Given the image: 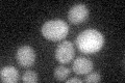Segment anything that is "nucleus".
Here are the masks:
<instances>
[{"instance_id":"obj_9","label":"nucleus","mask_w":125,"mask_h":83,"mask_svg":"<svg viewBox=\"0 0 125 83\" xmlns=\"http://www.w3.org/2000/svg\"><path fill=\"white\" fill-rule=\"evenodd\" d=\"M38 80H39V76L33 71H26L22 76V81L25 83H34L38 82Z\"/></svg>"},{"instance_id":"obj_4","label":"nucleus","mask_w":125,"mask_h":83,"mask_svg":"<svg viewBox=\"0 0 125 83\" xmlns=\"http://www.w3.org/2000/svg\"><path fill=\"white\" fill-rule=\"evenodd\" d=\"M16 59L19 65L24 69H28L36 61V52L30 46H22L17 50Z\"/></svg>"},{"instance_id":"obj_10","label":"nucleus","mask_w":125,"mask_h":83,"mask_svg":"<svg viewBox=\"0 0 125 83\" xmlns=\"http://www.w3.org/2000/svg\"><path fill=\"white\" fill-rule=\"evenodd\" d=\"M100 74L98 72H91L87 74V76L84 78V82L91 83V82H99L100 81Z\"/></svg>"},{"instance_id":"obj_11","label":"nucleus","mask_w":125,"mask_h":83,"mask_svg":"<svg viewBox=\"0 0 125 83\" xmlns=\"http://www.w3.org/2000/svg\"><path fill=\"white\" fill-rule=\"evenodd\" d=\"M74 82L81 83V82H83V80L79 79V78H71V79H69V80H67V83H74Z\"/></svg>"},{"instance_id":"obj_8","label":"nucleus","mask_w":125,"mask_h":83,"mask_svg":"<svg viewBox=\"0 0 125 83\" xmlns=\"http://www.w3.org/2000/svg\"><path fill=\"white\" fill-rule=\"evenodd\" d=\"M70 72H71L70 69L66 68V66H64V65H58L54 69L53 76L57 81H64L70 75Z\"/></svg>"},{"instance_id":"obj_1","label":"nucleus","mask_w":125,"mask_h":83,"mask_svg":"<svg viewBox=\"0 0 125 83\" xmlns=\"http://www.w3.org/2000/svg\"><path fill=\"white\" fill-rule=\"evenodd\" d=\"M76 47L84 54L96 53L104 45V37L96 29H87L78 34L75 41Z\"/></svg>"},{"instance_id":"obj_2","label":"nucleus","mask_w":125,"mask_h":83,"mask_svg":"<svg viewBox=\"0 0 125 83\" xmlns=\"http://www.w3.org/2000/svg\"><path fill=\"white\" fill-rule=\"evenodd\" d=\"M69 32V25L61 19H54L47 21L42 26V34L49 41H62L67 37Z\"/></svg>"},{"instance_id":"obj_5","label":"nucleus","mask_w":125,"mask_h":83,"mask_svg":"<svg viewBox=\"0 0 125 83\" xmlns=\"http://www.w3.org/2000/svg\"><path fill=\"white\" fill-rule=\"evenodd\" d=\"M89 17V9L87 5L83 3L73 5L69 9L68 13V19L72 24H79V23L84 22Z\"/></svg>"},{"instance_id":"obj_6","label":"nucleus","mask_w":125,"mask_h":83,"mask_svg":"<svg viewBox=\"0 0 125 83\" xmlns=\"http://www.w3.org/2000/svg\"><path fill=\"white\" fill-rule=\"evenodd\" d=\"M72 70L77 75H87L93 71V62L87 57L79 56L74 59Z\"/></svg>"},{"instance_id":"obj_3","label":"nucleus","mask_w":125,"mask_h":83,"mask_svg":"<svg viewBox=\"0 0 125 83\" xmlns=\"http://www.w3.org/2000/svg\"><path fill=\"white\" fill-rule=\"evenodd\" d=\"M74 55H75V50H74L73 44L69 41H62L56 47L54 57L60 64L65 65L69 64L72 60L74 58Z\"/></svg>"},{"instance_id":"obj_7","label":"nucleus","mask_w":125,"mask_h":83,"mask_svg":"<svg viewBox=\"0 0 125 83\" xmlns=\"http://www.w3.org/2000/svg\"><path fill=\"white\" fill-rule=\"evenodd\" d=\"M19 78H20V75H19L18 70L14 66H5L0 72V79L2 82L16 83L19 80Z\"/></svg>"}]
</instances>
